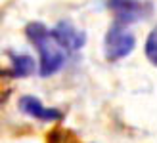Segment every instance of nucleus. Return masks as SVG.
<instances>
[{
    "label": "nucleus",
    "instance_id": "obj_1",
    "mask_svg": "<svg viewBox=\"0 0 157 143\" xmlns=\"http://www.w3.org/2000/svg\"><path fill=\"white\" fill-rule=\"evenodd\" d=\"M25 36L38 52V57H40L38 75L42 78L56 75L65 67L69 52L54 38L52 29H48L42 21H29L25 25Z\"/></svg>",
    "mask_w": 157,
    "mask_h": 143
},
{
    "label": "nucleus",
    "instance_id": "obj_4",
    "mask_svg": "<svg viewBox=\"0 0 157 143\" xmlns=\"http://www.w3.org/2000/svg\"><path fill=\"white\" fill-rule=\"evenodd\" d=\"M17 107L23 115L35 118V120H40V122H56V120L63 118V111L54 109V107H46L35 95H21Z\"/></svg>",
    "mask_w": 157,
    "mask_h": 143
},
{
    "label": "nucleus",
    "instance_id": "obj_3",
    "mask_svg": "<svg viewBox=\"0 0 157 143\" xmlns=\"http://www.w3.org/2000/svg\"><path fill=\"white\" fill-rule=\"evenodd\" d=\"M105 6L113 13V21L124 27L150 17L153 10V6L144 0H105Z\"/></svg>",
    "mask_w": 157,
    "mask_h": 143
},
{
    "label": "nucleus",
    "instance_id": "obj_5",
    "mask_svg": "<svg viewBox=\"0 0 157 143\" xmlns=\"http://www.w3.org/2000/svg\"><path fill=\"white\" fill-rule=\"evenodd\" d=\"M52 35L67 52H77L86 44V33L81 29H77L67 19L56 23V27H52Z\"/></svg>",
    "mask_w": 157,
    "mask_h": 143
},
{
    "label": "nucleus",
    "instance_id": "obj_7",
    "mask_svg": "<svg viewBox=\"0 0 157 143\" xmlns=\"http://www.w3.org/2000/svg\"><path fill=\"white\" fill-rule=\"evenodd\" d=\"M46 143H82L78 139L75 132L67 128H54L48 136H46Z\"/></svg>",
    "mask_w": 157,
    "mask_h": 143
},
{
    "label": "nucleus",
    "instance_id": "obj_6",
    "mask_svg": "<svg viewBox=\"0 0 157 143\" xmlns=\"http://www.w3.org/2000/svg\"><path fill=\"white\" fill-rule=\"evenodd\" d=\"M10 55V69L2 71L4 75L12 76V78H27L36 71L35 59L27 53H15V52H8Z\"/></svg>",
    "mask_w": 157,
    "mask_h": 143
},
{
    "label": "nucleus",
    "instance_id": "obj_2",
    "mask_svg": "<svg viewBox=\"0 0 157 143\" xmlns=\"http://www.w3.org/2000/svg\"><path fill=\"white\" fill-rule=\"evenodd\" d=\"M136 48V38L130 31L124 27V25H119V23H111L109 29L105 31L104 35V55L107 61H121L124 57L134 52Z\"/></svg>",
    "mask_w": 157,
    "mask_h": 143
},
{
    "label": "nucleus",
    "instance_id": "obj_8",
    "mask_svg": "<svg viewBox=\"0 0 157 143\" xmlns=\"http://www.w3.org/2000/svg\"><path fill=\"white\" fill-rule=\"evenodd\" d=\"M144 53H146L147 61H150L153 67H157V27H153L150 31V35H147V38H146Z\"/></svg>",
    "mask_w": 157,
    "mask_h": 143
}]
</instances>
